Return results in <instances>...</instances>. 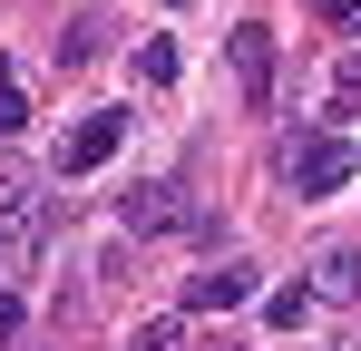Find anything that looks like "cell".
Listing matches in <instances>:
<instances>
[{
  "mask_svg": "<svg viewBox=\"0 0 361 351\" xmlns=\"http://www.w3.org/2000/svg\"><path fill=\"white\" fill-rule=\"evenodd\" d=\"M98 39H108L98 20H68V30H59V58H68V68H78V58H98Z\"/></svg>",
  "mask_w": 361,
  "mask_h": 351,
  "instance_id": "obj_10",
  "label": "cell"
},
{
  "mask_svg": "<svg viewBox=\"0 0 361 351\" xmlns=\"http://www.w3.org/2000/svg\"><path fill=\"white\" fill-rule=\"evenodd\" d=\"M127 351H176V312H166V322H137V332H127Z\"/></svg>",
  "mask_w": 361,
  "mask_h": 351,
  "instance_id": "obj_11",
  "label": "cell"
},
{
  "mask_svg": "<svg viewBox=\"0 0 361 351\" xmlns=\"http://www.w3.org/2000/svg\"><path fill=\"white\" fill-rule=\"evenodd\" d=\"M225 49H235V78H244V98L264 108V98H274V30H264V20H244V30L225 39Z\"/></svg>",
  "mask_w": 361,
  "mask_h": 351,
  "instance_id": "obj_3",
  "label": "cell"
},
{
  "mask_svg": "<svg viewBox=\"0 0 361 351\" xmlns=\"http://www.w3.org/2000/svg\"><path fill=\"white\" fill-rule=\"evenodd\" d=\"M118 137H127V117H118V108L78 117V127H68V137H59V176H98V166H108V156H118Z\"/></svg>",
  "mask_w": 361,
  "mask_h": 351,
  "instance_id": "obj_2",
  "label": "cell"
},
{
  "mask_svg": "<svg viewBox=\"0 0 361 351\" xmlns=\"http://www.w3.org/2000/svg\"><path fill=\"white\" fill-rule=\"evenodd\" d=\"M118 215H127V234H176V225H195V215H185V195H176V185H137V195H127Z\"/></svg>",
  "mask_w": 361,
  "mask_h": 351,
  "instance_id": "obj_4",
  "label": "cell"
},
{
  "mask_svg": "<svg viewBox=\"0 0 361 351\" xmlns=\"http://www.w3.org/2000/svg\"><path fill=\"white\" fill-rule=\"evenodd\" d=\"M361 166V147L342 137H283V176H293V195H342Z\"/></svg>",
  "mask_w": 361,
  "mask_h": 351,
  "instance_id": "obj_1",
  "label": "cell"
},
{
  "mask_svg": "<svg viewBox=\"0 0 361 351\" xmlns=\"http://www.w3.org/2000/svg\"><path fill=\"white\" fill-rule=\"evenodd\" d=\"M264 312H274V332H302V322H312V283H283Z\"/></svg>",
  "mask_w": 361,
  "mask_h": 351,
  "instance_id": "obj_8",
  "label": "cell"
},
{
  "mask_svg": "<svg viewBox=\"0 0 361 351\" xmlns=\"http://www.w3.org/2000/svg\"><path fill=\"white\" fill-rule=\"evenodd\" d=\"M137 78L147 88H176V39H137Z\"/></svg>",
  "mask_w": 361,
  "mask_h": 351,
  "instance_id": "obj_7",
  "label": "cell"
},
{
  "mask_svg": "<svg viewBox=\"0 0 361 351\" xmlns=\"http://www.w3.org/2000/svg\"><path fill=\"white\" fill-rule=\"evenodd\" d=\"M10 332H20V302H10V292H0V342H10Z\"/></svg>",
  "mask_w": 361,
  "mask_h": 351,
  "instance_id": "obj_14",
  "label": "cell"
},
{
  "mask_svg": "<svg viewBox=\"0 0 361 351\" xmlns=\"http://www.w3.org/2000/svg\"><path fill=\"white\" fill-rule=\"evenodd\" d=\"M312 10H322L332 30H361V0H312Z\"/></svg>",
  "mask_w": 361,
  "mask_h": 351,
  "instance_id": "obj_12",
  "label": "cell"
},
{
  "mask_svg": "<svg viewBox=\"0 0 361 351\" xmlns=\"http://www.w3.org/2000/svg\"><path fill=\"white\" fill-rule=\"evenodd\" d=\"M20 127H30V98H20V68L0 58V137H20Z\"/></svg>",
  "mask_w": 361,
  "mask_h": 351,
  "instance_id": "obj_9",
  "label": "cell"
},
{
  "mask_svg": "<svg viewBox=\"0 0 361 351\" xmlns=\"http://www.w3.org/2000/svg\"><path fill=\"white\" fill-rule=\"evenodd\" d=\"M312 292H361V254L352 244H332V254L312 264Z\"/></svg>",
  "mask_w": 361,
  "mask_h": 351,
  "instance_id": "obj_6",
  "label": "cell"
},
{
  "mask_svg": "<svg viewBox=\"0 0 361 351\" xmlns=\"http://www.w3.org/2000/svg\"><path fill=\"white\" fill-rule=\"evenodd\" d=\"M166 10H185V0H166Z\"/></svg>",
  "mask_w": 361,
  "mask_h": 351,
  "instance_id": "obj_15",
  "label": "cell"
},
{
  "mask_svg": "<svg viewBox=\"0 0 361 351\" xmlns=\"http://www.w3.org/2000/svg\"><path fill=\"white\" fill-rule=\"evenodd\" d=\"M332 108H361V58L342 68V78H332Z\"/></svg>",
  "mask_w": 361,
  "mask_h": 351,
  "instance_id": "obj_13",
  "label": "cell"
},
{
  "mask_svg": "<svg viewBox=\"0 0 361 351\" xmlns=\"http://www.w3.org/2000/svg\"><path fill=\"white\" fill-rule=\"evenodd\" d=\"M235 302H254V264H215L185 283V312H235Z\"/></svg>",
  "mask_w": 361,
  "mask_h": 351,
  "instance_id": "obj_5",
  "label": "cell"
}]
</instances>
